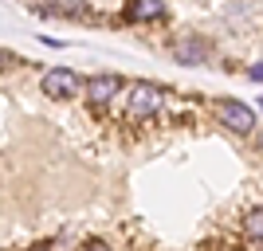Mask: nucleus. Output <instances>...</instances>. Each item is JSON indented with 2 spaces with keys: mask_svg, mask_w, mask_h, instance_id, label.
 Instances as JSON below:
<instances>
[{
  "mask_svg": "<svg viewBox=\"0 0 263 251\" xmlns=\"http://www.w3.org/2000/svg\"><path fill=\"white\" fill-rule=\"evenodd\" d=\"M165 94L154 87V83H134L130 87V99H126V114H130L134 122H145V118H154L157 110H161Z\"/></svg>",
  "mask_w": 263,
  "mask_h": 251,
  "instance_id": "f257e3e1",
  "label": "nucleus"
},
{
  "mask_svg": "<svg viewBox=\"0 0 263 251\" xmlns=\"http://www.w3.org/2000/svg\"><path fill=\"white\" fill-rule=\"evenodd\" d=\"M212 110H216V118L224 122L232 133H252L255 130V110H248L243 102H236V99H216Z\"/></svg>",
  "mask_w": 263,
  "mask_h": 251,
  "instance_id": "f03ea898",
  "label": "nucleus"
},
{
  "mask_svg": "<svg viewBox=\"0 0 263 251\" xmlns=\"http://www.w3.org/2000/svg\"><path fill=\"white\" fill-rule=\"evenodd\" d=\"M40 87H44L47 99H71V94H79V75L75 71H67V67H51L44 79H40Z\"/></svg>",
  "mask_w": 263,
  "mask_h": 251,
  "instance_id": "7ed1b4c3",
  "label": "nucleus"
},
{
  "mask_svg": "<svg viewBox=\"0 0 263 251\" xmlns=\"http://www.w3.org/2000/svg\"><path fill=\"white\" fill-rule=\"evenodd\" d=\"M87 90H90V102H95V106H106L114 94H122V79L118 75H95Z\"/></svg>",
  "mask_w": 263,
  "mask_h": 251,
  "instance_id": "20e7f679",
  "label": "nucleus"
},
{
  "mask_svg": "<svg viewBox=\"0 0 263 251\" xmlns=\"http://www.w3.org/2000/svg\"><path fill=\"white\" fill-rule=\"evenodd\" d=\"M157 16H165L161 0H130L126 4V20H157Z\"/></svg>",
  "mask_w": 263,
  "mask_h": 251,
  "instance_id": "39448f33",
  "label": "nucleus"
},
{
  "mask_svg": "<svg viewBox=\"0 0 263 251\" xmlns=\"http://www.w3.org/2000/svg\"><path fill=\"white\" fill-rule=\"evenodd\" d=\"M177 59L181 63H204L209 59V44L204 40H181L177 44Z\"/></svg>",
  "mask_w": 263,
  "mask_h": 251,
  "instance_id": "423d86ee",
  "label": "nucleus"
},
{
  "mask_svg": "<svg viewBox=\"0 0 263 251\" xmlns=\"http://www.w3.org/2000/svg\"><path fill=\"white\" fill-rule=\"evenodd\" d=\"M252 240H259V208L252 212Z\"/></svg>",
  "mask_w": 263,
  "mask_h": 251,
  "instance_id": "0eeeda50",
  "label": "nucleus"
},
{
  "mask_svg": "<svg viewBox=\"0 0 263 251\" xmlns=\"http://www.w3.org/2000/svg\"><path fill=\"white\" fill-rule=\"evenodd\" d=\"M83 251H110V247H106V243H99V240H95V243H87Z\"/></svg>",
  "mask_w": 263,
  "mask_h": 251,
  "instance_id": "6e6552de",
  "label": "nucleus"
},
{
  "mask_svg": "<svg viewBox=\"0 0 263 251\" xmlns=\"http://www.w3.org/2000/svg\"><path fill=\"white\" fill-rule=\"evenodd\" d=\"M4 67H8V51H0V71H4Z\"/></svg>",
  "mask_w": 263,
  "mask_h": 251,
  "instance_id": "1a4fd4ad",
  "label": "nucleus"
}]
</instances>
